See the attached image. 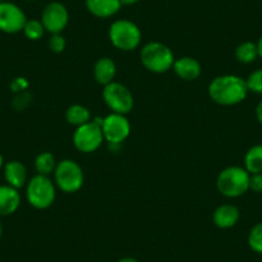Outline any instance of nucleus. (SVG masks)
<instances>
[{
    "mask_svg": "<svg viewBox=\"0 0 262 262\" xmlns=\"http://www.w3.org/2000/svg\"><path fill=\"white\" fill-rule=\"evenodd\" d=\"M235 58L238 62L243 63V64L253 63L258 58V50H257L256 42L244 41L239 44L235 49Z\"/></svg>",
    "mask_w": 262,
    "mask_h": 262,
    "instance_id": "nucleus-21",
    "label": "nucleus"
},
{
    "mask_svg": "<svg viewBox=\"0 0 262 262\" xmlns=\"http://www.w3.org/2000/svg\"><path fill=\"white\" fill-rule=\"evenodd\" d=\"M21 206V194L18 189L11 185H0V217L11 216Z\"/></svg>",
    "mask_w": 262,
    "mask_h": 262,
    "instance_id": "nucleus-13",
    "label": "nucleus"
},
{
    "mask_svg": "<svg viewBox=\"0 0 262 262\" xmlns=\"http://www.w3.org/2000/svg\"><path fill=\"white\" fill-rule=\"evenodd\" d=\"M88 11L98 18H110L116 16L122 4L120 0H85Z\"/></svg>",
    "mask_w": 262,
    "mask_h": 262,
    "instance_id": "nucleus-15",
    "label": "nucleus"
},
{
    "mask_svg": "<svg viewBox=\"0 0 262 262\" xmlns=\"http://www.w3.org/2000/svg\"><path fill=\"white\" fill-rule=\"evenodd\" d=\"M25 2H34V0H25Z\"/></svg>",
    "mask_w": 262,
    "mask_h": 262,
    "instance_id": "nucleus-35",
    "label": "nucleus"
},
{
    "mask_svg": "<svg viewBox=\"0 0 262 262\" xmlns=\"http://www.w3.org/2000/svg\"><path fill=\"white\" fill-rule=\"evenodd\" d=\"M26 198L36 210H47L55 201V184L49 176H32L26 184Z\"/></svg>",
    "mask_w": 262,
    "mask_h": 262,
    "instance_id": "nucleus-4",
    "label": "nucleus"
},
{
    "mask_svg": "<svg viewBox=\"0 0 262 262\" xmlns=\"http://www.w3.org/2000/svg\"><path fill=\"white\" fill-rule=\"evenodd\" d=\"M40 21L47 32L52 35L60 34L69 25L70 13L64 4L59 2H52L44 8Z\"/></svg>",
    "mask_w": 262,
    "mask_h": 262,
    "instance_id": "nucleus-10",
    "label": "nucleus"
},
{
    "mask_svg": "<svg viewBox=\"0 0 262 262\" xmlns=\"http://www.w3.org/2000/svg\"><path fill=\"white\" fill-rule=\"evenodd\" d=\"M116 262H139V259H137L135 257H122Z\"/></svg>",
    "mask_w": 262,
    "mask_h": 262,
    "instance_id": "nucleus-30",
    "label": "nucleus"
},
{
    "mask_svg": "<svg viewBox=\"0 0 262 262\" xmlns=\"http://www.w3.org/2000/svg\"><path fill=\"white\" fill-rule=\"evenodd\" d=\"M248 92L262 95V69L256 70L246 79Z\"/></svg>",
    "mask_w": 262,
    "mask_h": 262,
    "instance_id": "nucleus-24",
    "label": "nucleus"
},
{
    "mask_svg": "<svg viewBox=\"0 0 262 262\" xmlns=\"http://www.w3.org/2000/svg\"><path fill=\"white\" fill-rule=\"evenodd\" d=\"M172 70L184 81H194L202 74V66L193 57H180L175 59Z\"/></svg>",
    "mask_w": 262,
    "mask_h": 262,
    "instance_id": "nucleus-12",
    "label": "nucleus"
},
{
    "mask_svg": "<svg viewBox=\"0 0 262 262\" xmlns=\"http://www.w3.org/2000/svg\"><path fill=\"white\" fill-rule=\"evenodd\" d=\"M4 179L7 184L16 189L24 188L27 184L26 166L19 161H9L4 165Z\"/></svg>",
    "mask_w": 262,
    "mask_h": 262,
    "instance_id": "nucleus-16",
    "label": "nucleus"
},
{
    "mask_svg": "<svg viewBox=\"0 0 262 262\" xmlns=\"http://www.w3.org/2000/svg\"><path fill=\"white\" fill-rule=\"evenodd\" d=\"M102 131L110 147H120L130 137L131 126L125 115L112 112L103 118Z\"/></svg>",
    "mask_w": 262,
    "mask_h": 262,
    "instance_id": "nucleus-8",
    "label": "nucleus"
},
{
    "mask_svg": "<svg viewBox=\"0 0 262 262\" xmlns=\"http://www.w3.org/2000/svg\"><path fill=\"white\" fill-rule=\"evenodd\" d=\"M256 118L259 123L262 125V99L259 100V103L256 107Z\"/></svg>",
    "mask_w": 262,
    "mask_h": 262,
    "instance_id": "nucleus-29",
    "label": "nucleus"
},
{
    "mask_svg": "<svg viewBox=\"0 0 262 262\" xmlns=\"http://www.w3.org/2000/svg\"><path fill=\"white\" fill-rule=\"evenodd\" d=\"M54 184L64 193H76L84 185V171L74 160L59 161L54 170Z\"/></svg>",
    "mask_w": 262,
    "mask_h": 262,
    "instance_id": "nucleus-6",
    "label": "nucleus"
},
{
    "mask_svg": "<svg viewBox=\"0 0 262 262\" xmlns=\"http://www.w3.org/2000/svg\"><path fill=\"white\" fill-rule=\"evenodd\" d=\"M22 32H24L25 36H26L29 40L36 41V40L41 39L47 31H45L41 21H39V19H27Z\"/></svg>",
    "mask_w": 262,
    "mask_h": 262,
    "instance_id": "nucleus-22",
    "label": "nucleus"
},
{
    "mask_svg": "<svg viewBox=\"0 0 262 262\" xmlns=\"http://www.w3.org/2000/svg\"><path fill=\"white\" fill-rule=\"evenodd\" d=\"M241 211L234 205H221L215 210L212 216L213 224L219 229H230L238 224Z\"/></svg>",
    "mask_w": 262,
    "mask_h": 262,
    "instance_id": "nucleus-14",
    "label": "nucleus"
},
{
    "mask_svg": "<svg viewBox=\"0 0 262 262\" xmlns=\"http://www.w3.org/2000/svg\"><path fill=\"white\" fill-rule=\"evenodd\" d=\"M244 168L249 173H262V144H256L247 150Z\"/></svg>",
    "mask_w": 262,
    "mask_h": 262,
    "instance_id": "nucleus-19",
    "label": "nucleus"
},
{
    "mask_svg": "<svg viewBox=\"0 0 262 262\" xmlns=\"http://www.w3.org/2000/svg\"><path fill=\"white\" fill-rule=\"evenodd\" d=\"M122 6H133V4H137L139 0H120Z\"/></svg>",
    "mask_w": 262,
    "mask_h": 262,
    "instance_id": "nucleus-31",
    "label": "nucleus"
},
{
    "mask_svg": "<svg viewBox=\"0 0 262 262\" xmlns=\"http://www.w3.org/2000/svg\"><path fill=\"white\" fill-rule=\"evenodd\" d=\"M103 99L113 113L127 115L134 108V95L127 86L117 81L105 85L103 89Z\"/></svg>",
    "mask_w": 262,
    "mask_h": 262,
    "instance_id": "nucleus-7",
    "label": "nucleus"
},
{
    "mask_svg": "<svg viewBox=\"0 0 262 262\" xmlns=\"http://www.w3.org/2000/svg\"><path fill=\"white\" fill-rule=\"evenodd\" d=\"M4 165H6V163H4V157L0 155V168H3Z\"/></svg>",
    "mask_w": 262,
    "mask_h": 262,
    "instance_id": "nucleus-33",
    "label": "nucleus"
},
{
    "mask_svg": "<svg viewBox=\"0 0 262 262\" xmlns=\"http://www.w3.org/2000/svg\"><path fill=\"white\" fill-rule=\"evenodd\" d=\"M27 22L25 12L11 2L0 3V31L6 34H18Z\"/></svg>",
    "mask_w": 262,
    "mask_h": 262,
    "instance_id": "nucleus-11",
    "label": "nucleus"
},
{
    "mask_svg": "<svg viewBox=\"0 0 262 262\" xmlns=\"http://www.w3.org/2000/svg\"><path fill=\"white\" fill-rule=\"evenodd\" d=\"M93 74H94L95 81L99 85L105 86V85L115 81L116 74H117V66H116L115 60L111 59V58L102 57L95 62Z\"/></svg>",
    "mask_w": 262,
    "mask_h": 262,
    "instance_id": "nucleus-17",
    "label": "nucleus"
},
{
    "mask_svg": "<svg viewBox=\"0 0 262 262\" xmlns=\"http://www.w3.org/2000/svg\"><path fill=\"white\" fill-rule=\"evenodd\" d=\"M2 2H4V0H0V3H2Z\"/></svg>",
    "mask_w": 262,
    "mask_h": 262,
    "instance_id": "nucleus-36",
    "label": "nucleus"
},
{
    "mask_svg": "<svg viewBox=\"0 0 262 262\" xmlns=\"http://www.w3.org/2000/svg\"><path fill=\"white\" fill-rule=\"evenodd\" d=\"M246 80L236 75H221L215 77L208 85L211 100L220 105H236L248 95Z\"/></svg>",
    "mask_w": 262,
    "mask_h": 262,
    "instance_id": "nucleus-1",
    "label": "nucleus"
},
{
    "mask_svg": "<svg viewBox=\"0 0 262 262\" xmlns=\"http://www.w3.org/2000/svg\"><path fill=\"white\" fill-rule=\"evenodd\" d=\"M57 161L53 153L50 152H41L35 158V170L39 175L49 176L50 173H54L55 167H57Z\"/></svg>",
    "mask_w": 262,
    "mask_h": 262,
    "instance_id": "nucleus-20",
    "label": "nucleus"
},
{
    "mask_svg": "<svg viewBox=\"0 0 262 262\" xmlns=\"http://www.w3.org/2000/svg\"><path fill=\"white\" fill-rule=\"evenodd\" d=\"M249 189L256 193L262 191V173H251L249 176Z\"/></svg>",
    "mask_w": 262,
    "mask_h": 262,
    "instance_id": "nucleus-27",
    "label": "nucleus"
},
{
    "mask_svg": "<svg viewBox=\"0 0 262 262\" xmlns=\"http://www.w3.org/2000/svg\"><path fill=\"white\" fill-rule=\"evenodd\" d=\"M48 45H49V49L52 50L55 54H59L63 50L66 49V45H67V41H66L64 36L62 34H53L50 36L49 41H48Z\"/></svg>",
    "mask_w": 262,
    "mask_h": 262,
    "instance_id": "nucleus-26",
    "label": "nucleus"
},
{
    "mask_svg": "<svg viewBox=\"0 0 262 262\" xmlns=\"http://www.w3.org/2000/svg\"><path fill=\"white\" fill-rule=\"evenodd\" d=\"M140 62L153 74H165L172 69L175 55L166 44L150 41L140 50Z\"/></svg>",
    "mask_w": 262,
    "mask_h": 262,
    "instance_id": "nucleus-2",
    "label": "nucleus"
},
{
    "mask_svg": "<svg viewBox=\"0 0 262 262\" xmlns=\"http://www.w3.org/2000/svg\"><path fill=\"white\" fill-rule=\"evenodd\" d=\"M66 121L70 125L79 127V126L92 121V113L89 108L82 104H72L66 110Z\"/></svg>",
    "mask_w": 262,
    "mask_h": 262,
    "instance_id": "nucleus-18",
    "label": "nucleus"
},
{
    "mask_svg": "<svg viewBox=\"0 0 262 262\" xmlns=\"http://www.w3.org/2000/svg\"><path fill=\"white\" fill-rule=\"evenodd\" d=\"M29 88V81L25 77H16L11 82V89L13 93H21L24 90H27Z\"/></svg>",
    "mask_w": 262,
    "mask_h": 262,
    "instance_id": "nucleus-28",
    "label": "nucleus"
},
{
    "mask_svg": "<svg viewBox=\"0 0 262 262\" xmlns=\"http://www.w3.org/2000/svg\"><path fill=\"white\" fill-rule=\"evenodd\" d=\"M110 41L115 48L122 52L137 49L142 42V31L137 24L128 19H117L110 26Z\"/></svg>",
    "mask_w": 262,
    "mask_h": 262,
    "instance_id": "nucleus-5",
    "label": "nucleus"
},
{
    "mask_svg": "<svg viewBox=\"0 0 262 262\" xmlns=\"http://www.w3.org/2000/svg\"><path fill=\"white\" fill-rule=\"evenodd\" d=\"M248 246L256 253H262V223L256 224L249 230Z\"/></svg>",
    "mask_w": 262,
    "mask_h": 262,
    "instance_id": "nucleus-23",
    "label": "nucleus"
},
{
    "mask_svg": "<svg viewBox=\"0 0 262 262\" xmlns=\"http://www.w3.org/2000/svg\"><path fill=\"white\" fill-rule=\"evenodd\" d=\"M256 44H257V50H258V57L262 58V36L259 37L258 41H257Z\"/></svg>",
    "mask_w": 262,
    "mask_h": 262,
    "instance_id": "nucleus-32",
    "label": "nucleus"
},
{
    "mask_svg": "<svg viewBox=\"0 0 262 262\" xmlns=\"http://www.w3.org/2000/svg\"><path fill=\"white\" fill-rule=\"evenodd\" d=\"M32 102V95L29 90H24L21 93H16V97L13 98V102H12V105H13L14 110L17 111H24L31 104Z\"/></svg>",
    "mask_w": 262,
    "mask_h": 262,
    "instance_id": "nucleus-25",
    "label": "nucleus"
},
{
    "mask_svg": "<svg viewBox=\"0 0 262 262\" xmlns=\"http://www.w3.org/2000/svg\"><path fill=\"white\" fill-rule=\"evenodd\" d=\"M3 235V226H2V223H0V238Z\"/></svg>",
    "mask_w": 262,
    "mask_h": 262,
    "instance_id": "nucleus-34",
    "label": "nucleus"
},
{
    "mask_svg": "<svg viewBox=\"0 0 262 262\" xmlns=\"http://www.w3.org/2000/svg\"><path fill=\"white\" fill-rule=\"evenodd\" d=\"M72 142L75 148L82 153H93L99 149L104 142L102 127L94 122L89 121L88 123L76 127L72 135Z\"/></svg>",
    "mask_w": 262,
    "mask_h": 262,
    "instance_id": "nucleus-9",
    "label": "nucleus"
},
{
    "mask_svg": "<svg viewBox=\"0 0 262 262\" xmlns=\"http://www.w3.org/2000/svg\"><path fill=\"white\" fill-rule=\"evenodd\" d=\"M251 173L241 166H229L217 176V190L226 198H238L249 190Z\"/></svg>",
    "mask_w": 262,
    "mask_h": 262,
    "instance_id": "nucleus-3",
    "label": "nucleus"
}]
</instances>
